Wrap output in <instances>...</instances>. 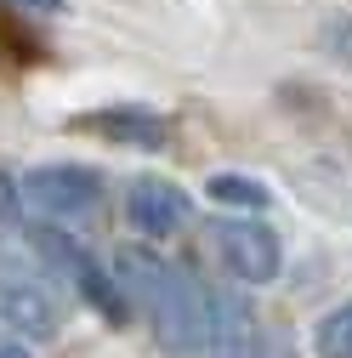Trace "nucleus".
<instances>
[{
    "label": "nucleus",
    "instance_id": "12",
    "mask_svg": "<svg viewBox=\"0 0 352 358\" xmlns=\"http://www.w3.org/2000/svg\"><path fill=\"white\" fill-rule=\"evenodd\" d=\"M0 358H34V352L23 347V336H0Z\"/></svg>",
    "mask_w": 352,
    "mask_h": 358
},
{
    "label": "nucleus",
    "instance_id": "10",
    "mask_svg": "<svg viewBox=\"0 0 352 358\" xmlns=\"http://www.w3.org/2000/svg\"><path fill=\"white\" fill-rule=\"evenodd\" d=\"M324 40H330V52H335L341 63H352V17H335Z\"/></svg>",
    "mask_w": 352,
    "mask_h": 358
},
{
    "label": "nucleus",
    "instance_id": "8",
    "mask_svg": "<svg viewBox=\"0 0 352 358\" xmlns=\"http://www.w3.org/2000/svg\"><path fill=\"white\" fill-rule=\"evenodd\" d=\"M205 194H210L216 205H233V210H267V205H273L267 182H256V176H239V171H216L210 182H205Z\"/></svg>",
    "mask_w": 352,
    "mask_h": 358
},
{
    "label": "nucleus",
    "instance_id": "13",
    "mask_svg": "<svg viewBox=\"0 0 352 358\" xmlns=\"http://www.w3.org/2000/svg\"><path fill=\"white\" fill-rule=\"evenodd\" d=\"M267 358H290V347H284V341H279V347H273V352H267Z\"/></svg>",
    "mask_w": 352,
    "mask_h": 358
},
{
    "label": "nucleus",
    "instance_id": "7",
    "mask_svg": "<svg viewBox=\"0 0 352 358\" xmlns=\"http://www.w3.org/2000/svg\"><path fill=\"white\" fill-rule=\"evenodd\" d=\"M74 125H80V131H97V137H108V143H119V148H142V154H154V148L170 143V120L154 114V108H137V103L80 114Z\"/></svg>",
    "mask_w": 352,
    "mask_h": 358
},
{
    "label": "nucleus",
    "instance_id": "4",
    "mask_svg": "<svg viewBox=\"0 0 352 358\" xmlns=\"http://www.w3.org/2000/svg\"><path fill=\"white\" fill-rule=\"evenodd\" d=\"M210 245L222 256V267L239 279V285H273L284 273V245L267 222L256 216H210Z\"/></svg>",
    "mask_w": 352,
    "mask_h": 358
},
{
    "label": "nucleus",
    "instance_id": "1",
    "mask_svg": "<svg viewBox=\"0 0 352 358\" xmlns=\"http://www.w3.org/2000/svg\"><path fill=\"white\" fill-rule=\"evenodd\" d=\"M114 279H119L125 301H142L165 358H205V341H210V290H205V279H193L188 267H176V262H165L142 245L114 250Z\"/></svg>",
    "mask_w": 352,
    "mask_h": 358
},
{
    "label": "nucleus",
    "instance_id": "6",
    "mask_svg": "<svg viewBox=\"0 0 352 358\" xmlns=\"http://www.w3.org/2000/svg\"><path fill=\"white\" fill-rule=\"evenodd\" d=\"M210 290V341L205 358H256L261 330H256V307L244 301V290L233 285H205Z\"/></svg>",
    "mask_w": 352,
    "mask_h": 358
},
{
    "label": "nucleus",
    "instance_id": "11",
    "mask_svg": "<svg viewBox=\"0 0 352 358\" xmlns=\"http://www.w3.org/2000/svg\"><path fill=\"white\" fill-rule=\"evenodd\" d=\"M6 6H17V12H34V17H57L68 0H6Z\"/></svg>",
    "mask_w": 352,
    "mask_h": 358
},
{
    "label": "nucleus",
    "instance_id": "2",
    "mask_svg": "<svg viewBox=\"0 0 352 358\" xmlns=\"http://www.w3.org/2000/svg\"><path fill=\"white\" fill-rule=\"evenodd\" d=\"M0 324L23 341H46V336L63 330L57 285L23 256H0Z\"/></svg>",
    "mask_w": 352,
    "mask_h": 358
},
{
    "label": "nucleus",
    "instance_id": "3",
    "mask_svg": "<svg viewBox=\"0 0 352 358\" xmlns=\"http://www.w3.org/2000/svg\"><path fill=\"white\" fill-rule=\"evenodd\" d=\"M23 210H34L40 222H85V216H97V205L108 199V182L91 171V165H68V159H57V165H34V171H23Z\"/></svg>",
    "mask_w": 352,
    "mask_h": 358
},
{
    "label": "nucleus",
    "instance_id": "5",
    "mask_svg": "<svg viewBox=\"0 0 352 358\" xmlns=\"http://www.w3.org/2000/svg\"><path fill=\"white\" fill-rule=\"evenodd\" d=\"M188 194L165 182V176H137V182L125 188V216H131V228H137L142 239H170V234H182L188 228Z\"/></svg>",
    "mask_w": 352,
    "mask_h": 358
},
{
    "label": "nucleus",
    "instance_id": "9",
    "mask_svg": "<svg viewBox=\"0 0 352 358\" xmlns=\"http://www.w3.org/2000/svg\"><path fill=\"white\" fill-rule=\"evenodd\" d=\"M313 347H318V358H352V301L330 307L313 324Z\"/></svg>",
    "mask_w": 352,
    "mask_h": 358
}]
</instances>
